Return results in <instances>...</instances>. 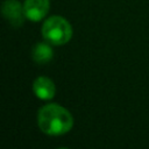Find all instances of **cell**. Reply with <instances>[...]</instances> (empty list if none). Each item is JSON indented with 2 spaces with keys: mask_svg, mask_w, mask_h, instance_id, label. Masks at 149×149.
<instances>
[{
  "mask_svg": "<svg viewBox=\"0 0 149 149\" xmlns=\"http://www.w3.org/2000/svg\"><path fill=\"white\" fill-rule=\"evenodd\" d=\"M23 8L27 19L37 22L47 15L49 10V0H26Z\"/></svg>",
  "mask_w": 149,
  "mask_h": 149,
  "instance_id": "4",
  "label": "cell"
},
{
  "mask_svg": "<svg viewBox=\"0 0 149 149\" xmlns=\"http://www.w3.org/2000/svg\"><path fill=\"white\" fill-rule=\"evenodd\" d=\"M37 125L48 135H63L72 128L73 118L66 108L57 104H48L38 111Z\"/></svg>",
  "mask_w": 149,
  "mask_h": 149,
  "instance_id": "1",
  "label": "cell"
},
{
  "mask_svg": "<svg viewBox=\"0 0 149 149\" xmlns=\"http://www.w3.org/2000/svg\"><path fill=\"white\" fill-rule=\"evenodd\" d=\"M54 51L48 43H37L33 48V59L38 64H45L51 61Z\"/></svg>",
  "mask_w": 149,
  "mask_h": 149,
  "instance_id": "6",
  "label": "cell"
},
{
  "mask_svg": "<svg viewBox=\"0 0 149 149\" xmlns=\"http://www.w3.org/2000/svg\"><path fill=\"white\" fill-rule=\"evenodd\" d=\"M1 12L5 19L15 28L21 27L24 22V17H27L24 8L17 0H5L1 7Z\"/></svg>",
  "mask_w": 149,
  "mask_h": 149,
  "instance_id": "3",
  "label": "cell"
},
{
  "mask_svg": "<svg viewBox=\"0 0 149 149\" xmlns=\"http://www.w3.org/2000/svg\"><path fill=\"white\" fill-rule=\"evenodd\" d=\"M33 90L36 97L43 100H49L55 97L56 87L54 81L48 77H38L34 80Z\"/></svg>",
  "mask_w": 149,
  "mask_h": 149,
  "instance_id": "5",
  "label": "cell"
},
{
  "mask_svg": "<svg viewBox=\"0 0 149 149\" xmlns=\"http://www.w3.org/2000/svg\"><path fill=\"white\" fill-rule=\"evenodd\" d=\"M43 37L55 45H62L70 41L72 36L71 24L62 16H51L45 20L42 27Z\"/></svg>",
  "mask_w": 149,
  "mask_h": 149,
  "instance_id": "2",
  "label": "cell"
}]
</instances>
